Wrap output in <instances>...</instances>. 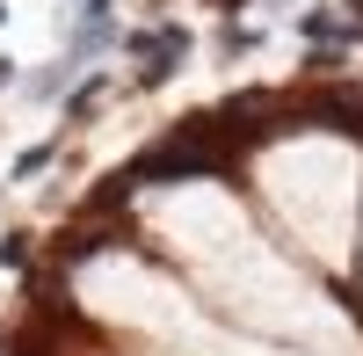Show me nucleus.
<instances>
[{"instance_id": "20e7f679", "label": "nucleus", "mask_w": 363, "mask_h": 356, "mask_svg": "<svg viewBox=\"0 0 363 356\" xmlns=\"http://www.w3.org/2000/svg\"><path fill=\"white\" fill-rule=\"evenodd\" d=\"M0 87H8V58H0Z\"/></svg>"}, {"instance_id": "7ed1b4c3", "label": "nucleus", "mask_w": 363, "mask_h": 356, "mask_svg": "<svg viewBox=\"0 0 363 356\" xmlns=\"http://www.w3.org/2000/svg\"><path fill=\"white\" fill-rule=\"evenodd\" d=\"M95 102H102V80H87V87H80V95L66 102V116H87V109H95Z\"/></svg>"}, {"instance_id": "f03ea898", "label": "nucleus", "mask_w": 363, "mask_h": 356, "mask_svg": "<svg viewBox=\"0 0 363 356\" xmlns=\"http://www.w3.org/2000/svg\"><path fill=\"white\" fill-rule=\"evenodd\" d=\"M218 44H225V51H233V58H240V51H255V44H262V37H255V29H240V22H233V29H225V37H218Z\"/></svg>"}, {"instance_id": "f257e3e1", "label": "nucleus", "mask_w": 363, "mask_h": 356, "mask_svg": "<svg viewBox=\"0 0 363 356\" xmlns=\"http://www.w3.org/2000/svg\"><path fill=\"white\" fill-rule=\"evenodd\" d=\"M29 262V233H8V240H0V269H22Z\"/></svg>"}, {"instance_id": "39448f33", "label": "nucleus", "mask_w": 363, "mask_h": 356, "mask_svg": "<svg viewBox=\"0 0 363 356\" xmlns=\"http://www.w3.org/2000/svg\"><path fill=\"white\" fill-rule=\"evenodd\" d=\"M0 22H8V8H0Z\"/></svg>"}]
</instances>
